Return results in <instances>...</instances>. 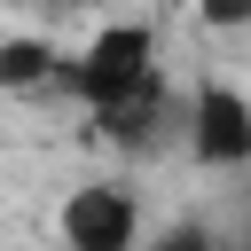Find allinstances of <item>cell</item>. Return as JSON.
Instances as JSON below:
<instances>
[{
	"mask_svg": "<svg viewBox=\"0 0 251 251\" xmlns=\"http://www.w3.org/2000/svg\"><path fill=\"white\" fill-rule=\"evenodd\" d=\"M16 8H31V16H47V24H55V16L71 24V16H94L102 0H16Z\"/></svg>",
	"mask_w": 251,
	"mask_h": 251,
	"instance_id": "cell-8",
	"label": "cell"
},
{
	"mask_svg": "<svg viewBox=\"0 0 251 251\" xmlns=\"http://www.w3.org/2000/svg\"><path fill=\"white\" fill-rule=\"evenodd\" d=\"M165 118H173V86H165V71H157V78H149L141 94H126V102L94 110L102 141H118V149H149V141L165 133Z\"/></svg>",
	"mask_w": 251,
	"mask_h": 251,
	"instance_id": "cell-5",
	"label": "cell"
},
{
	"mask_svg": "<svg viewBox=\"0 0 251 251\" xmlns=\"http://www.w3.org/2000/svg\"><path fill=\"white\" fill-rule=\"evenodd\" d=\"M133 251H220V235H212L204 220H173V227H157V235H141Z\"/></svg>",
	"mask_w": 251,
	"mask_h": 251,
	"instance_id": "cell-6",
	"label": "cell"
},
{
	"mask_svg": "<svg viewBox=\"0 0 251 251\" xmlns=\"http://www.w3.org/2000/svg\"><path fill=\"white\" fill-rule=\"evenodd\" d=\"M180 149L196 173H243L251 165V94L235 78H196L188 110H180Z\"/></svg>",
	"mask_w": 251,
	"mask_h": 251,
	"instance_id": "cell-2",
	"label": "cell"
},
{
	"mask_svg": "<svg viewBox=\"0 0 251 251\" xmlns=\"http://www.w3.org/2000/svg\"><path fill=\"white\" fill-rule=\"evenodd\" d=\"M141 235H149L141 188L118 180V173H94V180H78V188L55 204V243H63V251H133Z\"/></svg>",
	"mask_w": 251,
	"mask_h": 251,
	"instance_id": "cell-3",
	"label": "cell"
},
{
	"mask_svg": "<svg viewBox=\"0 0 251 251\" xmlns=\"http://www.w3.org/2000/svg\"><path fill=\"white\" fill-rule=\"evenodd\" d=\"M157 71H165V63H157V31H149L141 16H126V24H94V39H86V47H71L63 94H71V102H86V110H110V102L141 94Z\"/></svg>",
	"mask_w": 251,
	"mask_h": 251,
	"instance_id": "cell-1",
	"label": "cell"
},
{
	"mask_svg": "<svg viewBox=\"0 0 251 251\" xmlns=\"http://www.w3.org/2000/svg\"><path fill=\"white\" fill-rule=\"evenodd\" d=\"M63 71H71V55H63L47 31H0V94H8V102L55 94Z\"/></svg>",
	"mask_w": 251,
	"mask_h": 251,
	"instance_id": "cell-4",
	"label": "cell"
},
{
	"mask_svg": "<svg viewBox=\"0 0 251 251\" xmlns=\"http://www.w3.org/2000/svg\"><path fill=\"white\" fill-rule=\"evenodd\" d=\"M204 31H251V0H196Z\"/></svg>",
	"mask_w": 251,
	"mask_h": 251,
	"instance_id": "cell-7",
	"label": "cell"
}]
</instances>
